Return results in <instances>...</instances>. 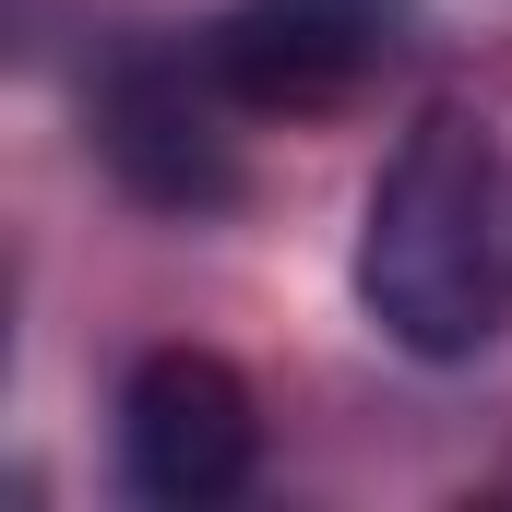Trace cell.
Returning <instances> with one entry per match:
<instances>
[{
	"label": "cell",
	"mask_w": 512,
	"mask_h": 512,
	"mask_svg": "<svg viewBox=\"0 0 512 512\" xmlns=\"http://www.w3.org/2000/svg\"><path fill=\"white\" fill-rule=\"evenodd\" d=\"M358 310L429 370H453V358H477L501 334V310H512V179H501L489 120L429 108L382 155L370 215H358Z\"/></svg>",
	"instance_id": "1"
},
{
	"label": "cell",
	"mask_w": 512,
	"mask_h": 512,
	"mask_svg": "<svg viewBox=\"0 0 512 512\" xmlns=\"http://www.w3.org/2000/svg\"><path fill=\"white\" fill-rule=\"evenodd\" d=\"M405 48V0H227L203 24L215 84L239 120H322Z\"/></svg>",
	"instance_id": "3"
},
{
	"label": "cell",
	"mask_w": 512,
	"mask_h": 512,
	"mask_svg": "<svg viewBox=\"0 0 512 512\" xmlns=\"http://www.w3.org/2000/svg\"><path fill=\"white\" fill-rule=\"evenodd\" d=\"M227 120H239V96L215 84L203 48H131L120 72L96 84V155H108V179H120L131 203H155V215H215L239 191Z\"/></svg>",
	"instance_id": "2"
},
{
	"label": "cell",
	"mask_w": 512,
	"mask_h": 512,
	"mask_svg": "<svg viewBox=\"0 0 512 512\" xmlns=\"http://www.w3.org/2000/svg\"><path fill=\"white\" fill-rule=\"evenodd\" d=\"M262 465V405L215 346H155L120 382V477L167 512L239 501Z\"/></svg>",
	"instance_id": "4"
}]
</instances>
